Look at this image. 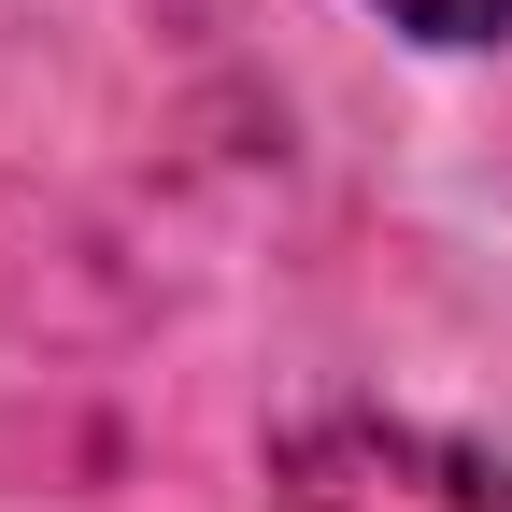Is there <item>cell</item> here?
I'll return each mask as SVG.
<instances>
[{
  "label": "cell",
  "instance_id": "7a4b0ae2",
  "mask_svg": "<svg viewBox=\"0 0 512 512\" xmlns=\"http://www.w3.org/2000/svg\"><path fill=\"white\" fill-rule=\"evenodd\" d=\"M399 29H427V43H498L512 29V0H384Z\"/></svg>",
  "mask_w": 512,
  "mask_h": 512
},
{
  "label": "cell",
  "instance_id": "6da1fadb",
  "mask_svg": "<svg viewBox=\"0 0 512 512\" xmlns=\"http://www.w3.org/2000/svg\"><path fill=\"white\" fill-rule=\"evenodd\" d=\"M271 512H512V470L384 413H313L271 456Z\"/></svg>",
  "mask_w": 512,
  "mask_h": 512
}]
</instances>
